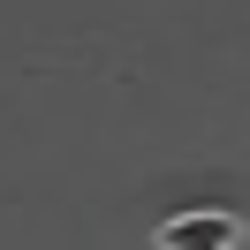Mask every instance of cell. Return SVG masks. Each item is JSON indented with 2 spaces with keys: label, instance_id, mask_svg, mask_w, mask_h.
Returning a JSON list of instances; mask_svg holds the SVG:
<instances>
[{
  "label": "cell",
  "instance_id": "1",
  "mask_svg": "<svg viewBox=\"0 0 250 250\" xmlns=\"http://www.w3.org/2000/svg\"><path fill=\"white\" fill-rule=\"evenodd\" d=\"M152 250H243V212H228V205L167 212L152 228Z\"/></svg>",
  "mask_w": 250,
  "mask_h": 250
}]
</instances>
